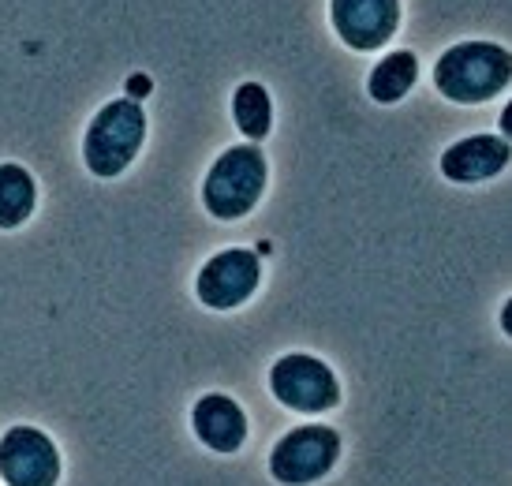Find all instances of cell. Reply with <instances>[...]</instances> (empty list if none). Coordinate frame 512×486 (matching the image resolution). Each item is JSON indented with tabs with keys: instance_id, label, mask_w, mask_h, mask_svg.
<instances>
[{
	"instance_id": "1",
	"label": "cell",
	"mask_w": 512,
	"mask_h": 486,
	"mask_svg": "<svg viewBox=\"0 0 512 486\" xmlns=\"http://www.w3.org/2000/svg\"><path fill=\"white\" fill-rule=\"evenodd\" d=\"M512 57L505 45L460 42L449 45L434 64V86L441 98L456 105H479L509 90Z\"/></svg>"
},
{
	"instance_id": "2",
	"label": "cell",
	"mask_w": 512,
	"mask_h": 486,
	"mask_svg": "<svg viewBox=\"0 0 512 486\" xmlns=\"http://www.w3.org/2000/svg\"><path fill=\"white\" fill-rule=\"evenodd\" d=\"M146 139V113L135 98L101 105L83 135V161L98 180H113L128 169Z\"/></svg>"
},
{
	"instance_id": "3",
	"label": "cell",
	"mask_w": 512,
	"mask_h": 486,
	"mask_svg": "<svg viewBox=\"0 0 512 486\" xmlns=\"http://www.w3.org/2000/svg\"><path fill=\"white\" fill-rule=\"evenodd\" d=\"M266 176H270V169H266V158H262L258 143L228 146L206 172L202 206L217 221H240L258 206L262 191H266Z\"/></svg>"
},
{
	"instance_id": "4",
	"label": "cell",
	"mask_w": 512,
	"mask_h": 486,
	"mask_svg": "<svg viewBox=\"0 0 512 486\" xmlns=\"http://www.w3.org/2000/svg\"><path fill=\"white\" fill-rule=\"evenodd\" d=\"M341 457V434L322 423L288 430L270 453V475L285 486H311L333 472Z\"/></svg>"
},
{
	"instance_id": "5",
	"label": "cell",
	"mask_w": 512,
	"mask_h": 486,
	"mask_svg": "<svg viewBox=\"0 0 512 486\" xmlns=\"http://www.w3.org/2000/svg\"><path fill=\"white\" fill-rule=\"evenodd\" d=\"M270 389L285 408L303 415L333 412L341 404V382H337V374L329 371L318 356H303V352L281 356L273 363Z\"/></svg>"
},
{
	"instance_id": "6",
	"label": "cell",
	"mask_w": 512,
	"mask_h": 486,
	"mask_svg": "<svg viewBox=\"0 0 512 486\" xmlns=\"http://www.w3.org/2000/svg\"><path fill=\"white\" fill-rule=\"evenodd\" d=\"M258 281H262V262L255 251L247 247H228L217 251L195 277V296L202 307L210 311H232L255 296Z\"/></svg>"
},
{
	"instance_id": "7",
	"label": "cell",
	"mask_w": 512,
	"mask_h": 486,
	"mask_svg": "<svg viewBox=\"0 0 512 486\" xmlns=\"http://www.w3.org/2000/svg\"><path fill=\"white\" fill-rule=\"evenodd\" d=\"M0 479L8 486H57L60 453L53 438L38 427L4 430L0 438Z\"/></svg>"
},
{
	"instance_id": "8",
	"label": "cell",
	"mask_w": 512,
	"mask_h": 486,
	"mask_svg": "<svg viewBox=\"0 0 512 486\" xmlns=\"http://www.w3.org/2000/svg\"><path fill=\"white\" fill-rule=\"evenodd\" d=\"M333 30L348 49H382L400 27V0H329Z\"/></svg>"
},
{
	"instance_id": "9",
	"label": "cell",
	"mask_w": 512,
	"mask_h": 486,
	"mask_svg": "<svg viewBox=\"0 0 512 486\" xmlns=\"http://www.w3.org/2000/svg\"><path fill=\"white\" fill-rule=\"evenodd\" d=\"M509 139L501 135H468L441 154V176L453 184H483L509 165Z\"/></svg>"
},
{
	"instance_id": "10",
	"label": "cell",
	"mask_w": 512,
	"mask_h": 486,
	"mask_svg": "<svg viewBox=\"0 0 512 486\" xmlns=\"http://www.w3.org/2000/svg\"><path fill=\"white\" fill-rule=\"evenodd\" d=\"M191 430L206 449L214 453H236L247 442V415L225 393H206L191 408Z\"/></svg>"
},
{
	"instance_id": "11",
	"label": "cell",
	"mask_w": 512,
	"mask_h": 486,
	"mask_svg": "<svg viewBox=\"0 0 512 486\" xmlns=\"http://www.w3.org/2000/svg\"><path fill=\"white\" fill-rule=\"evenodd\" d=\"M415 79H419V60H415V53L397 49V53H389V57H382L374 64V72L367 79V94L378 105H397L415 86Z\"/></svg>"
},
{
	"instance_id": "12",
	"label": "cell",
	"mask_w": 512,
	"mask_h": 486,
	"mask_svg": "<svg viewBox=\"0 0 512 486\" xmlns=\"http://www.w3.org/2000/svg\"><path fill=\"white\" fill-rule=\"evenodd\" d=\"M38 206V184L23 165H0V229H19Z\"/></svg>"
},
{
	"instance_id": "13",
	"label": "cell",
	"mask_w": 512,
	"mask_h": 486,
	"mask_svg": "<svg viewBox=\"0 0 512 486\" xmlns=\"http://www.w3.org/2000/svg\"><path fill=\"white\" fill-rule=\"evenodd\" d=\"M232 120L236 128L251 139V143H262L273 128V101L266 94L262 83H243L236 94H232Z\"/></svg>"
}]
</instances>
